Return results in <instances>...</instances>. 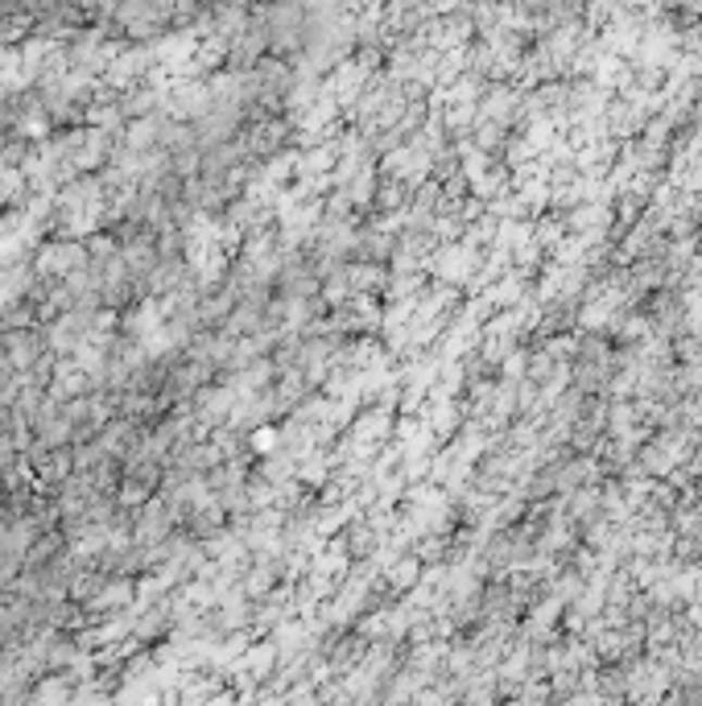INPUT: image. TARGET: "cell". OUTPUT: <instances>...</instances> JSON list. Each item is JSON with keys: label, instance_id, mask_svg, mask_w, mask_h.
Listing matches in <instances>:
<instances>
[{"label": "cell", "instance_id": "1", "mask_svg": "<svg viewBox=\"0 0 702 706\" xmlns=\"http://www.w3.org/2000/svg\"><path fill=\"white\" fill-rule=\"evenodd\" d=\"M422 570H426L422 554H405V558L397 562L389 575H385V582H389L392 595H405V591H413V587L422 582Z\"/></svg>", "mask_w": 702, "mask_h": 706}, {"label": "cell", "instance_id": "5", "mask_svg": "<svg viewBox=\"0 0 702 706\" xmlns=\"http://www.w3.org/2000/svg\"><path fill=\"white\" fill-rule=\"evenodd\" d=\"M66 4H79V9H91V4H96V0H66Z\"/></svg>", "mask_w": 702, "mask_h": 706}, {"label": "cell", "instance_id": "6", "mask_svg": "<svg viewBox=\"0 0 702 706\" xmlns=\"http://www.w3.org/2000/svg\"><path fill=\"white\" fill-rule=\"evenodd\" d=\"M103 4H112V9H116V0H103Z\"/></svg>", "mask_w": 702, "mask_h": 706}, {"label": "cell", "instance_id": "4", "mask_svg": "<svg viewBox=\"0 0 702 706\" xmlns=\"http://www.w3.org/2000/svg\"><path fill=\"white\" fill-rule=\"evenodd\" d=\"M302 479H306V483H327V463H323V458L302 463Z\"/></svg>", "mask_w": 702, "mask_h": 706}, {"label": "cell", "instance_id": "2", "mask_svg": "<svg viewBox=\"0 0 702 706\" xmlns=\"http://www.w3.org/2000/svg\"><path fill=\"white\" fill-rule=\"evenodd\" d=\"M343 550H348V558L351 562H364V558H372L376 554V529L372 525H348L343 529Z\"/></svg>", "mask_w": 702, "mask_h": 706}, {"label": "cell", "instance_id": "3", "mask_svg": "<svg viewBox=\"0 0 702 706\" xmlns=\"http://www.w3.org/2000/svg\"><path fill=\"white\" fill-rule=\"evenodd\" d=\"M158 496V488L153 483H145V479L137 476H124L121 483H116V504L121 508H128V513H137L141 504H149V500Z\"/></svg>", "mask_w": 702, "mask_h": 706}]
</instances>
